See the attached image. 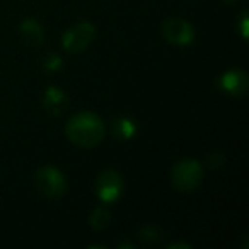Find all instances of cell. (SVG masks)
Returning a JSON list of instances; mask_svg holds the SVG:
<instances>
[{
  "mask_svg": "<svg viewBox=\"0 0 249 249\" xmlns=\"http://www.w3.org/2000/svg\"><path fill=\"white\" fill-rule=\"evenodd\" d=\"M60 63H62V62H60V58H58V56H55V55H50L48 58L45 60V67H46V69H48V70H55V69H58Z\"/></svg>",
  "mask_w": 249,
  "mask_h": 249,
  "instance_id": "13",
  "label": "cell"
},
{
  "mask_svg": "<svg viewBox=\"0 0 249 249\" xmlns=\"http://www.w3.org/2000/svg\"><path fill=\"white\" fill-rule=\"evenodd\" d=\"M241 33L244 38H248V12H242L241 14Z\"/></svg>",
  "mask_w": 249,
  "mask_h": 249,
  "instance_id": "14",
  "label": "cell"
},
{
  "mask_svg": "<svg viewBox=\"0 0 249 249\" xmlns=\"http://www.w3.org/2000/svg\"><path fill=\"white\" fill-rule=\"evenodd\" d=\"M35 186L45 198H60L67 191V179L62 171L53 166H43L35 174Z\"/></svg>",
  "mask_w": 249,
  "mask_h": 249,
  "instance_id": "3",
  "label": "cell"
},
{
  "mask_svg": "<svg viewBox=\"0 0 249 249\" xmlns=\"http://www.w3.org/2000/svg\"><path fill=\"white\" fill-rule=\"evenodd\" d=\"M167 248H171V249H174V248H188V249H190L191 246L190 244H183V242H176V244H169Z\"/></svg>",
  "mask_w": 249,
  "mask_h": 249,
  "instance_id": "15",
  "label": "cell"
},
{
  "mask_svg": "<svg viewBox=\"0 0 249 249\" xmlns=\"http://www.w3.org/2000/svg\"><path fill=\"white\" fill-rule=\"evenodd\" d=\"M96 38V28L90 22H77L75 26L69 28L62 36V46L70 55H79L84 50L89 48V45Z\"/></svg>",
  "mask_w": 249,
  "mask_h": 249,
  "instance_id": "4",
  "label": "cell"
},
{
  "mask_svg": "<svg viewBox=\"0 0 249 249\" xmlns=\"http://www.w3.org/2000/svg\"><path fill=\"white\" fill-rule=\"evenodd\" d=\"M224 2H225V4L231 5V4H234V2H237V0H224Z\"/></svg>",
  "mask_w": 249,
  "mask_h": 249,
  "instance_id": "16",
  "label": "cell"
},
{
  "mask_svg": "<svg viewBox=\"0 0 249 249\" xmlns=\"http://www.w3.org/2000/svg\"><path fill=\"white\" fill-rule=\"evenodd\" d=\"M164 39L174 46H188L195 39V28L183 18H169L160 26Z\"/></svg>",
  "mask_w": 249,
  "mask_h": 249,
  "instance_id": "5",
  "label": "cell"
},
{
  "mask_svg": "<svg viewBox=\"0 0 249 249\" xmlns=\"http://www.w3.org/2000/svg\"><path fill=\"white\" fill-rule=\"evenodd\" d=\"M205 176L203 166L195 159H183L178 160L173 166L171 171V183H173L174 190L181 191V193H190V191L196 190L201 184Z\"/></svg>",
  "mask_w": 249,
  "mask_h": 249,
  "instance_id": "2",
  "label": "cell"
},
{
  "mask_svg": "<svg viewBox=\"0 0 249 249\" xmlns=\"http://www.w3.org/2000/svg\"><path fill=\"white\" fill-rule=\"evenodd\" d=\"M123 178L114 169H106L96 181V193L103 203H114L123 193Z\"/></svg>",
  "mask_w": 249,
  "mask_h": 249,
  "instance_id": "6",
  "label": "cell"
},
{
  "mask_svg": "<svg viewBox=\"0 0 249 249\" xmlns=\"http://www.w3.org/2000/svg\"><path fill=\"white\" fill-rule=\"evenodd\" d=\"M139 237L142 239L143 242H157L160 237V231L156 225H145V227L139 232Z\"/></svg>",
  "mask_w": 249,
  "mask_h": 249,
  "instance_id": "12",
  "label": "cell"
},
{
  "mask_svg": "<svg viewBox=\"0 0 249 249\" xmlns=\"http://www.w3.org/2000/svg\"><path fill=\"white\" fill-rule=\"evenodd\" d=\"M111 133L116 140H130L135 137L137 133V124L132 118L128 116H118L111 121Z\"/></svg>",
  "mask_w": 249,
  "mask_h": 249,
  "instance_id": "10",
  "label": "cell"
},
{
  "mask_svg": "<svg viewBox=\"0 0 249 249\" xmlns=\"http://www.w3.org/2000/svg\"><path fill=\"white\" fill-rule=\"evenodd\" d=\"M111 222V212L106 207H97L89 217V224L94 231H104Z\"/></svg>",
  "mask_w": 249,
  "mask_h": 249,
  "instance_id": "11",
  "label": "cell"
},
{
  "mask_svg": "<svg viewBox=\"0 0 249 249\" xmlns=\"http://www.w3.org/2000/svg\"><path fill=\"white\" fill-rule=\"evenodd\" d=\"M43 107L48 111L52 116H60L69 107V96L63 92L60 87L50 86L43 94Z\"/></svg>",
  "mask_w": 249,
  "mask_h": 249,
  "instance_id": "8",
  "label": "cell"
},
{
  "mask_svg": "<svg viewBox=\"0 0 249 249\" xmlns=\"http://www.w3.org/2000/svg\"><path fill=\"white\" fill-rule=\"evenodd\" d=\"M220 87L231 96H244L249 87V77L246 70L242 69H231L220 77Z\"/></svg>",
  "mask_w": 249,
  "mask_h": 249,
  "instance_id": "7",
  "label": "cell"
},
{
  "mask_svg": "<svg viewBox=\"0 0 249 249\" xmlns=\"http://www.w3.org/2000/svg\"><path fill=\"white\" fill-rule=\"evenodd\" d=\"M19 35H21L22 41L28 46H33V48H38L45 39V31H43L41 24L33 18L24 19L19 24Z\"/></svg>",
  "mask_w": 249,
  "mask_h": 249,
  "instance_id": "9",
  "label": "cell"
},
{
  "mask_svg": "<svg viewBox=\"0 0 249 249\" xmlns=\"http://www.w3.org/2000/svg\"><path fill=\"white\" fill-rule=\"evenodd\" d=\"M65 135L73 145L82 147V149H92L104 140L106 126L96 113L80 111L67 121Z\"/></svg>",
  "mask_w": 249,
  "mask_h": 249,
  "instance_id": "1",
  "label": "cell"
}]
</instances>
